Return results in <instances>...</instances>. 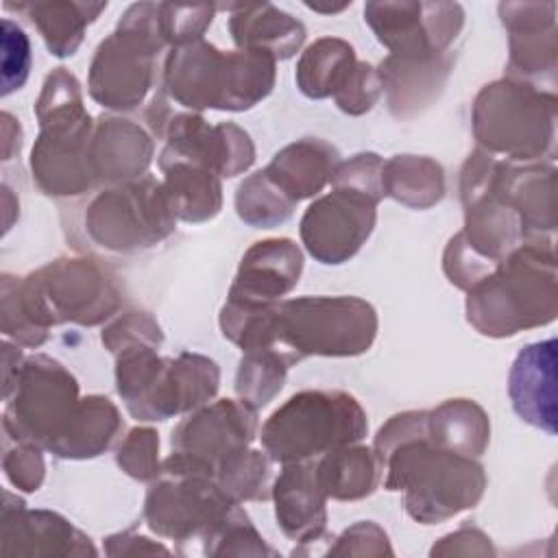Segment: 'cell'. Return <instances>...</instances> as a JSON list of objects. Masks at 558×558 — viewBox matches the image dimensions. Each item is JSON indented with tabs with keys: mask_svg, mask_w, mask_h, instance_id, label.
Returning a JSON list of instances; mask_svg holds the SVG:
<instances>
[{
	"mask_svg": "<svg viewBox=\"0 0 558 558\" xmlns=\"http://www.w3.org/2000/svg\"><path fill=\"white\" fill-rule=\"evenodd\" d=\"M222 329L246 353H272L286 366L310 353L355 355L371 347L375 310L353 296H305L279 305H240L222 310Z\"/></svg>",
	"mask_w": 558,
	"mask_h": 558,
	"instance_id": "1",
	"label": "cell"
},
{
	"mask_svg": "<svg viewBox=\"0 0 558 558\" xmlns=\"http://www.w3.org/2000/svg\"><path fill=\"white\" fill-rule=\"evenodd\" d=\"M421 421L423 412L395 416L379 429L375 449L379 462L388 464V490H408V512L429 523L473 506L482 495L484 473L471 458L445 449L434 451L423 436L414 438Z\"/></svg>",
	"mask_w": 558,
	"mask_h": 558,
	"instance_id": "2",
	"label": "cell"
},
{
	"mask_svg": "<svg viewBox=\"0 0 558 558\" xmlns=\"http://www.w3.org/2000/svg\"><path fill=\"white\" fill-rule=\"evenodd\" d=\"M275 57L262 50L220 52L211 44L192 41L172 50L166 85L185 107L246 109L272 87Z\"/></svg>",
	"mask_w": 558,
	"mask_h": 558,
	"instance_id": "3",
	"label": "cell"
},
{
	"mask_svg": "<svg viewBox=\"0 0 558 558\" xmlns=\"http://www.w3.org/2000/svg\"><path fill=\"white\" fill-rule=\"evenodd\" d=\"M366 434V416L344 392H301L286 401L262 427L264 449L272 460L305 458L347 447Z\"/></svg>",
	"mask_w": 558,
	"mask_h": 558,
	"instance_id": "4",
	"label": "cell"
},
{
	"mask_svg": "<svg viewBox=\"0 0 558 558\" xmlns=\"http://www.w3.org/2000/svg\"><path fill=\"white\" fill-rule=\"evenodd\" d=\"M216 364L198 355L159 360L153 349H126L118 362V392L133 416L163 421L216 392Z\"/></svg>",
	"mask_w": 558,
	"mask_h": 558,
	"instance_id": "5",
	"label": "cell"
},
{
	"mask_svg": "<svg viewBox=\"0 0 558 558\" xmlns=\"http://www.w3.org/2000/svg\"><path fill=\"white\" fill-rule=\"evenodd\" d=\"M166 44L159 4H133L92 63L89 92L111 109H133L150 87L153 57Z\"/></svg>",
	"mask_w": 558,
	"mask_h": 558,
	"instance_id": "6",
	"label": "cell"
},
{
	"mask_svg": "<svg viewBox=\"0 0 558 558\" xmlns=\"http://www.w3.org/2000/svg\"><path fill=\"white\" fill-rule=\"evenodd\" d=\"M76 381L59 362L35 355L15 375V395L7 397L4 432L15 442L54 449L78 410Z\"/></svg>",
	"mask_w": 558,
	"mask_h": 558,
	"instance_id": "7",
	"label": "cell"
},
{
	"mask_svg": "<svg viewBox=\"0 0 558 558\" xmlns=\"http://www.w3.org/2000/svg\"><path fill=\"white\" fill-rule=\"evenodd\" d=\"M364 20L397 54L392 59L427 65L460 31L462 9L427 2H368Z\"/></svg>",
	"mask_w": 558,
	"mask_h": 558,
	"instance_id": "8",
	"label": "cell"
},
{
	"mask_svg": "<svg viewBox=\"0 0 558 558\" xmlns=\"http://www.w3.org/2000/svg\"><path fill=\"white\" fill-rule=\"evenodd\" d=\"M377 198L357 190L338 187L310 205L301 220L307 251L323 264H340L368 238L375 222Z\"/></svg>",
	"mask_w": 558,
	"mask_h": 558,
	"instance_id": "9",
	"label": "cell"
},
{
	"mask_svg": "<svg viewBox=\"0 0 558 558\" xmlns=\"http://www.w3.org/2000/svg\"><path fill=\"white\" fill-rule=\"evenodd\" d=\"M131 194H107L94 203L89 231L102 246L129 248L155 242L172 229L166 190L153 185L144 192L142 185L129 187Z\"/></svg>",
	"mask_w": 558,
	"mask_h": 558,
	"instance_id": "10",
	"label": "cell"
},
{
	"mask_svg": "<svg viewBox=\"0 0 558 558\" xmlns=\"http://www.w3.org/2000/svg\"><path fill=\"white\" fill-rule=\"evenodd\" d=\"M172 475H183V482L159 484L148 493L146 517L153 530L168 536H181L183 532H194L205 525L203 521L218 517L229 508L227 493L222 495L218 486L203 480V473Z\"/></svg>",
	"mask_w": 558,
	"mask_h": 558,
	"instance_id": "11",
	"label": "cell"
},
{
	"mask_svg": "<svg viewBox=\"0 0 558 558\" xmlns=\"http://www.w3.org/2000/svg\"><path fill=\"white\" fill-rule=\"evenodd\" d=\"M301 272V253L290 240L257 242L242 259L229 301L240 305H268L288 292Z\"/></svg>",
	"mask_w": 558,
	"mask_h": 558,
	"instance_id": "12",
	"label": "cell"
},
{
	"mask_svg": "<svg viewBox=\"0 0 558 558\" xmlns=\"http://www.w3.org/2000/svg\"><path fill=\"white\" fill-rule=\"evenodd\" d=\"M554 364L556 340L525 347L510 371V399L521 418L527 423L556 432L554 408Z\"/></svg>",
	"mask_w": 558,
	"mask_h": 558,
	"instance_id": "13",
	"label": "cell"
},
{
	"mask_svg": "<svg viewBox=\"0 0 558 558\" xmlns=\"http://www.w3.org/2000/svg\"><path fill=\"white\" fill-rule=\"evenodd\" d=\"M229 28L244 50H262L272 57H290L301 46L305 28L272 4L233 7Z\"/></svg>",
	"mask_w": 558,
	"mask_h": 558,
	"instance_id": "14",
	"label": "cell"
},
{
	"mask_svg": "<svg viewBox=\"0 0 558 558\" xmlns=\"http://www.w3.org/2000/svg\"><path fill=\"white\" fill-rule=\"evenodd\" d=\"M333 161V148L323 142L307 140L277 153L264 174L290 203H294L316 194L325 185Z\"/></svg>",
	"mask_w": 558,
	"mask_h": 558,
	"instance_id": "15",
	"label": "cell"
},
{
	"mask_svg": "<svg viewBox=\"0 0 558 558\" xmlns=\"http://www.w3.org/2000/svg\"><path fill=\"white\" fill-rule=\"evenodd\" d=\"M323 490L316 480V466L294 464L288 466L275 484L277 519L286 534L305 538L316 534L325 523Z\"/></svg>",
	"mask_w": 558,
	"mask_h": 558,
	"instance_id": "16",
	"label": "cell"
},
{
	"mask_svg": "<svg viewBox=\"0 0 558 558\" xmlns=\"http://www.w3.org/2000/svg\"><path fill=\"white\" fill-rule=\"evenodd\" d=\"M7 9H17L28 15V20L39 28L46 39L50 54L70 57L83 39L85 26L107 7V4H85V2H26V4H4Z\"/></svg>",
	"mask_w": 558,
	"mask_h": 558,
	"instance_id": "17",
	"label": "cell"
},
{
	"mask_svg": "<svg viewBox=\"0 0 558 558\" xmlns=\"http://www.w3.org/2000/svg\"><path fill=\"white\" fill-rule=\"evenodd\" d=\"M355 68L353 48L342 39H318L299 61V87L312 96L323 98L338 94Z\"/></svg>",
	"mask_w": 558,
	"mask_h": 558,
	"instance_id": "18",
	"label": "cell"
},
{
	"mask_svg": "<svg viewBox=\"0 0 558 558\" xmlns=\"http://www.w3.org/2000/svg\"><path fill=\"white\" fill-rule=\"evenodd\" d=\"M118 412L102 397H89L78 403L74 421L52 453L63 458H85L102 451L118 429Z\"/></svg>",
	"mask_w": 558,
	"mask_h": 558,
	"instance_id": "19",
	"label": "cell"
},
{
	"mask_svg": "<svg viewBox=\"0 0 558 558\" xmlns=\"http://www.w3.org/2000/svg\"><path fill=\"white\" fill-rule=\"evenodd\" d=\"M316 480L325 495L338 499H355L375 486V458L368 449H333L316 466Z\"/></svg>",
	"mask_w": 558,
	"mask_h": 558,
	"instance_id": "20",
	"label": "cell"
},
{
	"mask_svg": "<svg viewBox=\"0 0 558 558\" xmlns=\"http://www.w3.org/2000/svg\"><path fill=\"white\" fill-rule=\"evenodd\" d=\"M427 418V429L434 434L438 445L449 449H460L471 456H480L486 438V416L469 401H449L434 410Z\"/></svg>",
	"mask_w": 558,
	"mask_h": 558,
	"instance_id": "21",
	"label": "cell"
},
{
	"mask_svg": "<svg viewBox=\"0 0 558 558\" xmlns=\"http://www.w3.org/2000/svg\"><path fill=\"white\" fill-rule=\"evenodd\" d=\"M412 174L408 172L405 159L397 157L388 163V194L414 207L432 205L442 194V172L440 166L427 159H412Z\"/></svg>",
	"mask_w": 558,
	"mask_h": 558,
	"instance_id": "22",
	"label": "cell"
},
{
	"mask_svg": "<svg viewBox=\"0 0 558 558\" xmlns=\"http://www.w3.org/2000/svg\"><path fill=\"white\" fill-rule=\"evenodd\" d=\"M286 364L272 353H248L238 375V392L246 403L264 405L281 388Z\"/></svg>",
	"mask_w": 558,
	"mask_h": 558,
	"instance_id": "23",
	"label": "cell"
},
{
	"mask_svg": "<svg viewBox=\"0 0 558 558\" xmlns=\"http://www.w3.org/2000/svg\"><path fill=\"white\" fill-rule=\"evenodd\" d=\"M2 96L20 89L28 76L31 48L24 31L11 20H2Z\"/></svg>",
	"mask_w": 558,
	"mask_h": 558,
	"instance_id": "24",
	"label": "cell"
},
{
	"mask_svg": "<svg viewBox=\"0 0 558 558\" xmlns=\"http://www.w3.org/2000/svg\"><path fill=\"white\" fill-rule=\"evenodd\" d=\"M129 436L131 438L124 442V447H120V453H118L120 466H124L129 475L140 480L155 475V466H157L155 451L159 447L155 432L133 429Z\"/></svg>",
	"mask_w": 558,
	"mask_h": 558,
	"instance_id": "25",
	"label": "cell"
},
{
	"mask_svg": "<svg viewBox=\"0 0 558 558\" xmlns=\"http://www.w3.org/2000/svg\"><path fill=\"white\" fill-rule=\"evenodd\" d=\"M377 76L373 74V68L366 63H355V68L351 70L347 83L340 87V92L336 94V100L340 105V109L349 111V113H362L366 109H371V105L377 98Z\"/></svg>",
	"mask_w": 558,
	"mask_h": 558,
	"instance_id": "26",
	"label": "cell"
},
{
	"mask_svg": "<svg viewBox=\"0 0 558 558\" xmlns=\"http://www.w3.org/2000/svg\"><path fill=\"white\" fill-rule=\"evenodd\" d=\"M4 473L22 490H37L44 477V462L35 445L15 442V449L4 451Z\"/></svg>",
	"mask_w": 558,
	"mask_h": 558,
	"instance_id": "27",
	"label": "cell"
}]
</instances>
